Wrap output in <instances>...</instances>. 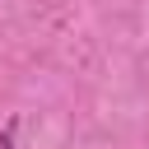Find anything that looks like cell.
I'll return each instance as SVG.
<instances>
[{
	"label": "cell",
	"mask_w": 149,
	"mask_h": 149,
	"mask_svg": "<svg viewBox=\"0 0 149 149\" xmlns=\"http://www.w3.org/2000/svg\"><path fill=\"white\" fill-rule=\"evenodd\" d=\"M14 140H19V116H9L0 126V149H14Z\"/></svg>",
	"instance_id": "6da1fadb"
}]
</instances>
